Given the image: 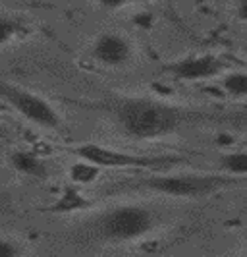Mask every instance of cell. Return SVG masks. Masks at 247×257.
Instances as JSON below:
<instances>
[{"label": "cell", "mask_w": 247, "mask_h": 257, "mask_svg": "<svg viewBox=\"0 0 247 257\" xmlns=\"http://www.w3.org/2000/svg\"><path fill=\"white\" fill-rule=\"evenodd\" d=\"M112 118L122 134L133 140H158L185 128L207 126L224 120L222 114L203 108L151 99V97H112L97 106Z\"/></svg>", "instance_id": "6da1fadb"}, {"label": "cell", "mask_w": 247, "mask_h": 257, "mask_svg": "<svg viewBox=\"0 0 247 257\" xmlns=\"http://www.w3.org/2000/svg\"><path fill=\"white\" fill-rule=\"evenodd\" d=\"M239 178L222 174V172H160V174H147L139 178L120 180L114 186L104 188V195L110 193H130V192H149L162 193L170 197H207L218 193L226 188H232Z\"/></svg>", "instance_id": "7a4b0ae2"}, {"label": "cell", "mask_w": 247, "mask_h": 257, "mask_svg": "<svg viewBox=\"0 0 247 257\" xmlns=\"http://www.w3.org/2000/svg\"><path fill=\"white\" fill-rule=\"evenodd\" d=\"M155 226V213L135 203L110 207L93 220L95 236L104 242H133L151 234Z\"/></svg>", "instance_id": "3957f363"}, {"label": "cell", "mask_w": 247, "mask_h": 257, "mask_svg": "<svg viewBox=\"0 0 247 257\" xmlns=\"http://www.w3.org/2000/svg\"><path fill=\"white\" fill-rule=\"evenodd\" d=\"M79 159L99 168H168L183 163L185 159L178 155H135L101 143H79L74 147Z\"/></svg>", "instance_id": "277c9868"}, {"label": "cell", "mask_w": 247, "mask_h": 257, "mask_svg": "<svg viewBox=\"0 0 247 257\" xmlns=\"http://www.w3.org/2000/svg\"><path fill=\"white\" fill-rule=\"evenodd\" d=\"M0 99L39 128L56 130L62 124L58 110L47 99H43L41 95L26 89V87H20L16 83L0 79Z\"/></svg>", "instance_id": "5b68a950"}, {"label": "cell", "mask_w": 247, "mask_h": 257, "mask_svg": "<svg viewBox=\"0 0 247 257\" xmlns=\"http://www.w3.org/2000/svg\"><path fill=\"white\" fill-rule=\"evenodd\" d=\"M224 70V62L214 54H195L185 56L164 68V72L180 81H203L218 76Z\"/></svg>", "instance_id": "8992f818"}, {"label": "cell", "mask_w": 247, "mask_h": 257, "mask_svg": "<svg viewBox=\"0 0 247 257\" xmlns=\"http://www.w3.org/2000/svg\"><path fill=\"white\" fill-rule=\"evenodd\" d=\"M133 56V47L130 39L120 33H101L93 43V58L103 66L118 68L128 64Z\"/></svg>", "instance_id": "52a82bcc"}, {"label": "cell", "mask_w": 247, "mask_h": 257, "mask_svg": "<svg viewBox=\"0 0 247 257\" xmlns=\"http://www.w3.org/2000/svg\"><path fill=\"white\" fill-rule=\"evenodd\" d=\"M10 165L18 172L31 176V178H45L49 174L45 161L35 153H31V151H14L10 155Z\"/></svg>", "instance_id": "ba28073f"}, {"label": "cell", "mask_w": 247, "mask_h": 257, "mask_svg": "<svg viewBox=\"0 0 247 257\" xmlns=\"http://www.w3.org/2000/svg\"><path fill=\"white\" fill-rule=\"evenodd\" d=\"M222 174L234 176V178H245L247 174V153L245 151H232L224 153L218 161Z\"/></svg>", "instance_id": "9c48e42d"}, {"label": "cell", "mask_w": 247, "mask_h": 257, "mask_svg": "<svg viewBox=\"0 0 247 257\" xmlns=\"http://www.w3.org/2000/svg\"><path fill=\"white\" fill-rule=\"evenodd\" d=\"M222 89L226 95L234 99H245L247 97V74L243 70L230 72L222 77Z\"/></svg>", "instance_id": "30bf717a"}, {"label": "cell", "mask_w": 247, "mask_h": 257, "mask_svg": "<svg viewBox=\"0 0 247 257\" xmlns=\"http://www.w3.org/2000/svg\"><path fill=\"white\" fill-rule=\"evenodd\" d=\"M72 178L76 182H81V184H89L97 178V174H99V167H95L91 163H87V161H83L81 159V163H76L74 167H72Z\"/></svg>", "instance_id": "8fae6325"}, {"label": "cell", "mask_w": 247, "mask_h": 257, "mask_svg": "<svg viewBox=\"0 0 247 257\" xmlns=\"http://www.w3.org/2000/svg\"><path fill=\"white\" fill-rule=\"evenodd\" d=\"M20 31V22L10 16H0V47L6 45L10 39H14Z\"/></svg>", "instance_id": "7c38bea8"}, {"label": "cell", "mask_w": 247, "mask_h": 257, "mask_svg": "<svg viewBox=\"0 0 247 257\" xmlns=\"http://www.w3.org/2000/svg\"><path fill=\"white\" fill-rule=\"evenodd\" d=\"M18 253H20V249L16 247L14 242L0 238V257H16Z\"/></svg>", "instance_id": "4fadbf2b"}, {"label": "cell", "mask_w": 247, "mask_h": 257, "mask_svg": "<svg viewBox=\"0 0 247 257\" xmlns=\"http://www.w3.org/2000/svg\"><path fill=\"white\" fill-rule=\"evenodd\" d=\"M103 8H108V10H116V8H122V6H128V4H133V2H139V0H97Z\"/></svg>", "instance_id": "5bb4252c"}, {"label": "cell", "mask_w": 247, "mask_h": 257, "mask_svg": "<svg viewBox=\"0 0 247 257\" xmlns=\"http://www.w3.org/2000/svg\"><path fill=\"white\" fill-rule=\"evenodd\" d=\"M2 134H4V130H2V128H0V136H2Z\"/></svg>", "instance_id": "9a60e30c"}]
</instances>
